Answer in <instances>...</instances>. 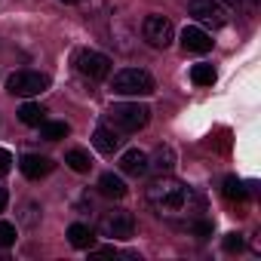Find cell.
I'll list each match as a JSON object with an SVG mask.
<instances>
[{"mask_svg": "<svg viewBox=\"0 0 261 261\" xmlns=\"http://www.w3.org/2000/svg\"><path fill=\"white\" fill-rule=\"evenodd\" d=\"M145 197H148L151 209H157L160 215H175V212L188 209V203L194 200V191H191L185 181L172 178L169 172H160V175L148 185Z\"/></svg>", "mask_w": 261, "mask_h": 261, "instance_id": "obj_1", "label": "cell"}, {"mask_svg": "<svg viewBox=\"0 0 261 261\" xmlns=\"http://www.w3.org/2000/svg\"><path fill=\"white\" fill-rule=\"evenodd\" d=\"M148 120H151V108L139 101H120V105H111L108 111V123L120 133H139V129L148 126Z\"/></svg>", "mask_w": 261, "mask_h": 261, "instance_id": "obj_2", "label": "cell"}, {"mask_svg": "<svg viewBox=\"0 0 261 261\" xmlns=\"http://www.w3.org/2000/svg\"><path fill=\"white\" fill-rule=\"evenodd\" d=\"M111 89L117 95H126V98H139V95H151L154 92V77L142 68H123L114 74L111 80Z\"/></svg>", "mask_w": 261, "mask_h": 261, "instance_id": "obj_3", "label": "cell"}, {"mask_svg": "<svg viewBox=\"0 0 261 261\" xmlns=\"http://www.w3.org/2000/svg\"><path fill=\"white\" fill-rule=\"evenodd\" d=\"M98 233L108 240H129L136 233V218L126 209H108L98 221Z\"/></svg>", "mask_w": 261, "mask_h": 261, "instance_id": "obj_4", "label": "cell"}, {"mask_svg": "<svg viewBox=\"0 0 261 261\" xmlns=\"http://www.w3.org/2000/svg\"><path fill=\"white\" fill-rule=\"evenodd\" d=\"M43 89H49V77L40 74V71H16V74L7 80V92H10V95H19V98L40 95Z\"/></svg>", "mask_w": 261, "mask_h": 261, "instance_id": "obj_5", "label": "cell"}, {"mask_svg": "<svg viewBox=\"0 0 261 261\" xmlns=\"http://www.w3.org/2000/svg\"><path fill=\"white\" fill-rule=\"evenodd\" d=\"M74 68H77L83 77H89V80H105V77H111L114 62H111L105 53H95V49H80V53L74 56Z\"/></svg>", "mask_w": 261, "mask_h": 261, "instance_id": "obj_6", "label": "cell"}, {"mask_svg": "<svg viewBox=\"0 0 261 261\" xmlns=\"http://www.w3.org/2000/svg\"><path fill=\"white\" fill-rule=\"evenodd\" d=\"M142 37L148 40V46L166 49V46L172 43V37H175V28H172V22H169L166 16H148V19L142 22Z\"/></svg>", "mask_w": 261, "mask_h": 261, "instance_id": "obj_7", "label": "cell"}, {"mask_svg": "<svg viewBox=\"0 0 261 261\" xmlns=\"http://www.w3.org/2000/svg\"><path fill=\"white\" fill-rule=\"evenodd\" d=\"M191 16L206 28H224L227 25V10L218 0H191Z\"/></svg>", "mask_w": 261, "mask_h": 261, "instance_id": "obj_8", "label": "cell"}, {"mask_svg": "<svg viewBox=\"0 0 261 261\" xmlns=\"http://www.w3.org/2000/svg\"><path fill=\"white\" fill-rule=\"evenodd\" d=\"M19 169H22L25 178H43V175H49L56 169V163L49 157H43V154H25L19 160Z\"/></svg>", "mask_w": 261, "mask_h": 261, "instance_id": "obj_9", "label": "cell"}, {"mask_svg": "<svg viewBox=\"0 0 261 261\" xmlns=\"http://www.w3.org/2000/svg\"><path fill=\"white\" fill-rule=\"evenodd\" d=\"M181 46H185V53H209V49H212V37H209L203 28L188 25V28L181 31Z\"/></svg>", "mask_w": 261, "mask_h": 261, "instance_id": "obj_10", "label": "cell"}, {"mask_svg": "<svg viewBox=\"0 0 261 261\" xmlns=\"http://www.w3.org/2000/svg\"><path fill=\"white\" fill-rule=\"evenodd\" d=\"M120 172H126V175H145L148 172V154L145 151H139V148H129L123 157H120Z\"/></svg>", "mask_w": 261, "mask_h": 261, "instance_id": "obj_11", "label": "cell"}, {"mask_svg": "<svg viewBox=\"0 0 261 261\" xmlns=\"http://www.w3.org/2000/svg\"><path fill=\"white\" fill-rule=\"evenodd\" d=\"M92 145H95L98 154H114L120 148V136L114 133V129H108V126H98L92 133Z\"/></svg>", "mask_w": 261, "mask_h": 261, "instance_id": "obj_12", "label": "cell"}, {"mask_svg": "<svg viewBox=\"0 0 261 261\" xmlns=\"http://www.w3.org/2000/svg\"><path fill=\"white\" fill-rule=\"evenodd\" d=\"M175 166V151L169 145H160L154 151V157H148V169H157V172H172Z\"/></svg>", "mask_w": 261, "mask_h": 261, "instance_id": "obj_13", "label": "cell"}, {"mask_svg": "<svg viewBox=\"0 0 261 261\" xmlns=\"http://www.w3.org/2000/svg\"><path fill=\"white\" fill-rule=\"evenodd\" d=\"M98 191H101L105 197H111V200H123V197H126V185H123V178L114 175V172H105V175L98 178Z\"/></svg>", "mask_w": 261, "mask_h": 261, "instance_id": "obj_14", "label": "cell"}, {"mask_svg": "<svg viewBox=\"0 0 261 261\" xmlns=\"http://www.w3.org/2000/svg\"><path fill=\"white\" fill-rule=\"evenodd\" d=\"M19 120H22L25 126H40V123L46 120V108H43V105H34V101H25V105L19 108Z\"/></svg>", "mask_w": 261, "mask_h": 261, "instance_id": "obj_15", "label": "cell"}, {"mask_svg": "<svg viewBox=\"0 0 261 261\" xmlns=\"http://www.w3.org/2000/svg\"><path fill=\"white\" fill-rule=\"evenodd\" d=\"M221 194H224L230 203H243V200L249 197V185H243L237 175H227V178H224V188H221Z\"/></svg>", "mask_w": 261, "mask_h": 261, "instance_id": "obj_16", "label": "cell"}, {"mask_svg": "<svg viewBox=\"0 0 261 261\" xmlns=\"http://www.w3.org/2000/svg\"><path fill=\"white\" fill-rule=\"evenodd\" d=\"M92 230L86 227V224H71L68 227V243L74 246V249H92Z\"/></svg>", "mask_w": 261, "mask_h": 261, "instance_id": "obj_17", "label": "cell"}, {"mask_svg": "<svg viewBox=\"0 0 261 261\" xmlns=\"http://www.w3.org/2000/svg\"><path fill=\"white\" fill-rule=\"evenodd\" d=\"M65 163H68L74 172H89V169H92V157H89L83 148H71V151L65 154Z\"/></svg>", "mask_w": 261, "mask_h": 261, "instance_id": "obj_18", "label": "cell"}, {"mask_svg": "<svg viewBox=\"0 0 261 261\" xmlns=\"http://www.w3.org/2000/svg\"><path fill=\"white\" fill-rule=\"evenodd\" d=\"M71 133V126L65 123V120H53V123H40V136L46 139V142H59V139H65Z\"/></svg>", "mask_w": 261, "mask_h": 261, "instance_id": "obj_19", "label": "cell"}, {"mask_svg": "<svg viewBox=\"0 0 261 261\" xmlns=\"http://www.w3.org/2000/svg\"><path fill=\"white\" fill-rule=\"evenodd\" d=\"M191 80L197 86H212L215 83V68L212 65H194L191 68Z\"/></svg>", "mask_w": 261, "mask_h": 261, "instance_id": "obj_20", "label": "cell"}, {"mask_svg": "<svg viewBox=\"0 0 261 261\" xmlns=\"http://www.w3.org/2000/svg\"><path fill=\"white\" fill-rule=\"evenodd\" d=\"M16 237H19V230H16V224H10V221H0V246H13L16 243Z\"/></svg>", "mask_w": 261, "mask_h": 261, "instance_id": "obj_21", "label": "cell"}, {"mask_svg": "<svg viewBox=\"0 0 261 261\" xmlns=\"http://www.w3.org/2000/svg\"><path fill=\"white\" fill-rule=\"evenodd\" d=\"M221 246H224V252H240L243 249V233H224Z\"/></svg>", "mask_w": 261, "mask_h": 261, "instance_id": "obj_22", "label": "cell"}, {"mask_svg": "<svg viewBox=\"0 0 261 261\" xmlns=\"http://www.w3.org/2000/svg\"><path fill=\"white\" fill-rule=\"evenodd\" d=\"M191 233H197L200 240H206V237H212V221H191Z\"/></svg>", "mask_w": 261, "mask_h": 261, "instance_id": "obj_23", "label": "cell"}, {"mask_svg": "<svg viewBox=\"0 0 261 261\" xmlns=\"http://www.w3.org/2000/svg\"><path fill=\"white\" fill-rule=\"evenodd\" d=\"M10 169H13V154L7 148H0V175H7Z\"/></svg>", "mask_w": 261, "mask_h": 261, "instance_id": "obj_24", "label": "cell"}, {"mask_svg": "<svg viewBox=\"0 0 261 261\" xmlns=\"http://www.w3.org/2000/svg\"><path fill=\"white\" fill-rule=\"evenodd\" d=\"M218 4H221L224 10H240V7H243V0H218Z\"/></svg>", "mask_w": 261, "mask_h": 261, "instance_id": "obj_25", "label": "cell"}, {"mask_svg": "<svg viewBox=\"0 0 261 261\" xmlns=\"http://www.w3.org/2000/svg\"><path fill=\"white\" fill-rule=\"evenodd\" d=\"M7 203H10V194H7V188H0V212L7 209Z\"/></svg>", "mask_w": 261, "mask_h": 261, "instance_id": "obj_26", "label": "cell"}, {"mask_svg": "<svg viewBox=\"0 0 261 261\" xmlns=\"http://www.w3.org/2000/svg\"><path fill=\"white\" fill-rule=\"evenodd\" d=\"M258 4H261V0H249V7H258Z\"/></svg>", "mask_w": 261, "mask_h": 261, "instance_id": "obj_27", "label": "cell"}, {"mask_svg": "<svg viewBox=\"0 0 261 261\" xmlns=\"http://www.w3.org/2000/svg\"><path fill=\"white\" fill-rule=\"evenodd\" d=\"M62 4H80V0H62Z\"/></svg>", "mask_w": 261, "mask_h": 261, "instance_id": "obj_28", "label": "cell"}]
</instances>
